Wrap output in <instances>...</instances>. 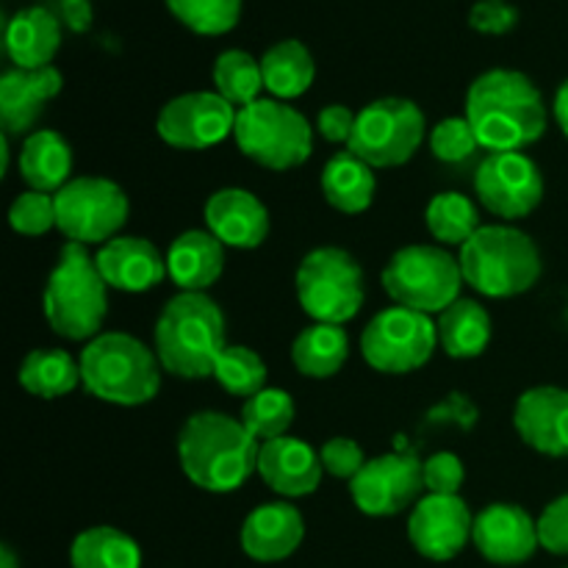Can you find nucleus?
I'll return each mask as SVG.
<instances>
[{"label":"nucleus","mask_w":568,"mask_h":568,"mask_svg":"<svg viewBox=\"0 0 568 568\" xmlns=\"http://www.w3.org/2000/svg\"><path fill=\"white\" fill-rule=\"evenodd\" d=\"M466 120L491 153L536 144L547 131V103L530 75L508 67L480 72L466 92Z\"/></svg>","instance_id":"nucleus-1"},{"label":"nucleus","mask_w":568,"mask_h":568,"mask_svg":"<svg viewBox=\"0 0 568 568\" xmlns=\"http://www.w3.org/2000/svg\"><path fill=\"white\" fill-rule=\"evenodd\" d=\"M261 442L242 419L222 410H197L178 430V460L200 491L231 494L258 471Z\"/></svg>","instance_id":"nucleus-2"},{"label":"nucleus","mask_w":568,"mask_h":568,"mask_svg":"<svg viewBox=\"0 0 568 568\" xmlns=\"http://www.w3.org/2000/svg\"><path fill=\"white\" fill-rule=\"evenodd\" d=\"M225 347V314L209 294L178 292L166 300L153 327V349L164 372L205 381Z\"/></svg>","instance_id":"nucleus-3"},{"label":"nucleus","mask_w":568,"mask_h":568,"mask_svg":"<svg viewBox=\"0 0 568 568\" xmlns=\"http://www.w3.org/2000/svg\"><path fill=\"white\" fill-rule=\"evenodd\" d=\"M42 311L50 331L67 342H92L109 314V283L89 247L67 242L50 270L42 294Z\"/></svg>","instance_id":"nucleus-4"},{"label":"nucleus","mask_w":568,"mask_h":568,"mask_svg":"<svg viewBox=\"0 0 568 568\" xmlns=\"http://www.w3.org/2000/svg\"><path fill=\"white\" fill-rule=\"evenodd\" d=\"M81 386L100 403L136 408L161 392V366L155 349L122 331H109L87 342L81 353Z\"/></svg>","instance_id":"nucleus-5"},{"label":"nucleus","mask_w":568,"mask_h":568,"mask_svg":"<svg viewBox=\"0 0 568 568\" xmlns=\"http://www.w3.org/2000/svg\"><path fill=\"white\" fill-rule=\"evenodd\" d=\"M466 286L491 300L530 292L544 272L541 250L514 225H483L458 253Z\"/></svg>","instance_id":"nucleus-6"},{"label":"nucleus","mask_w":568,"mask_h":568,"mask_svg":"<svg viewBox=\"0 0 568 568\" xmlns=\"http://www.w3.org/2000/svg\"><path fill=\"white\" fill-rule=\"evenodd\" d=\"M233 142L244 159L275 172L294 170L314 153L311 122L286 100L275 98H261L239 109Z\"/></svg>","instance_id":"nucleus-7"},{"label":"nucleus","mask_w":568,"mask_h":568,"mask_svg":"<svg viewBox=\"0 0 568 568\" xmlns=\"http://www.w3.org/2000/svg\"><path fill=\"white\" fill-rule=\"evenodd\" d=\"M394 305L438 316L460 297L466 286L460 264L442 244H408L388 258L381 275Z\"/></svg>","instance_id":"nucleus-8"},{"label":"nucleus","mask_w":568,"mask_h":568,"mask_svg":"<svg viewBox=\"0 0 568 568\" xmlns=\"http://www.w3.org/2000/svg\"><path fill=\"white\" fill-rule=\"evenodd\" d=\"M300 308L322 325H347L366 303V277L358 258L342 247H316L297 266Z\"/></svg>","instance_id":"nucleus-9"},{"label":"nucleus","mask_w":568,"mask_h":568,"mask_svg":"<svg viewBox=\"0 0 568 568\" xmlns=\"http://www.w3.org/2000/svg\"><path fill=\"white\" fill-rule=\"evenodd\" d=\"M425 136V111L414 100L381 98L358 111L347 150L375 170H392L408 164Z\"/></svg>","instance_id":"nucleus-10"},{"label":"nucleus","mask_w":568,"mask_h":568,"mask_svg":"<svg viewBox=\"0 0 568 568\" xmlns=\"http://www.w3.org/2000/svg\"><path fill=\"white\" fill-rule=\"evenodd\" d=\"M55 197V227L67 236V242L83 244V247H103L105 242L116 239L125 227L131 203L120 183L100 175L72 178Z\"/></svg>","instance_id":"nucleus-11"},{"label":"nucleus","mask_w":568,"mask_h":568,"mask_svg":"<svg viewBox=\"0 0 568 568\" xmlns=\"http://www.w3.org/2000/svg\"><path fill=\"white\" fill-rule=\"evenodd\" d=\"M436 347V320L403 305L383 308L361 333V355L383 375H408L422 369Z\"/></svg>","instance_id":"nucleus-12"},{"label":"nucleus","mask_w":568,"mask_h":568,"mask_svg":"<svg viewBox=\"0 0 568 568\" xmlns=\"http://www.w3.org/2000/svg\"><path fill=\"white\" fill-rule=\"evenodd\" d=\"M425 464L410 453H388L366 460L364 469L349 480L355 508L372 519H388L414 508L425 488Z\"/></svg>","instance_id":"nucleus-13"},{"label":"nucleus","mask_w":568,"mask_h":568,"mask_svg":"<svg viewBox=\"0 0 568 568\" xmlns=\"http://www.w3.org/2000/svg\"><path fill=\"white\" fill-rule=\"evenodd\" d=\"M475 192L499 220H525L541 205L544 175L521 150L488 153L475 172Z\"/></svg>","instance_id":"nucleus-14"},{"label":"nucleus","mask_w":568,"mask_h":568,"mask_svg":"<svg viewBox=\"0 0 568 568\" xmlns=\"http://www.w3.org/2000/svg\"><path fill=\"white\" fill-rule=\"evenodd\" d=\"M239 109L216 92H186L164 103L155 133L175 150H209L233 136Z\"/></svg>","instance_id":"nucleus-15"},{"label":"nucleus","mask_w":568,"mask_h":568,"mask_svg":"<svg viewBox=\"0 0 568 568\" xmlns=\"http://www.w3.org/2000/svg\"><path fill=\"white\" fill-rule=\"evenodd\" d=\"M475 516L469 505L460 497H444V494H427L410 508L408 538L416 552L427 560H453L464 552L471 541Z\"/></svg>","instance_id":"nucleus-16"},{"label":"nucleus","mask_w":568,"mask_h":568,"mask_svg":"<svg viewBox=\"0 0 568 568\" xmlns=\"http://www.w3.org/2000/svg\"><path fill=\"white\" fill-rule=\"evenodd\" d=\"M471 544L488 564L521 566L541 547L538 521L521 505L494 503L475 516Z\"/></svg>","instance_id":"nucleus-17"},{"label":"nucleus","mask_w":568,"mask_h":568,"mask_svg":"<svg viewBox=\"0 0 568 568\" xmlns=\"http://www.w3.org/2000/svg\"><path fill=\"white\" fill-rule=\"evenodd\" d=\"M521 442L547 458H568V392L558 386L527 388L514 408Z\"/></svg>","instance_id":"nucleus-18"},{"label":"nucleus","mask_w":568,"mask_h":568,"mask_svg":"<svg viewBox=\"0 0 568 568\" xmlns=\"http://www.w3.org/2000/svg\"><path fill=\"white\" fill-rule=\"evenodd\" d=\"M205 227L225 247L255 250L270 236V211L253 192L239 186L220 189L205 200Z\"/></svg>","instance_id":"nucleus-19"},{"label":"nucleus","mask_w":568,"mask_h":568,"mask_svg":"<svg viewBox=\"0 0 568 568\" xmlns=\"http://www.w3.org/2000/svg\"><path fill=\"white\" fill-rule=\"evenodd\" d=\"M98 270L109 288L142 294L159 286L166 275V255L144 236H116L94 253Z\"/></svg>","instance_id":"nucleus-20"},{"label":"nucleus","mask_w":568,"mask_h":568,"mask_svg":"<svg viewBox=\"0 0 568 568\" xmlns=\"http://www.w3.org/2000/svg\"><path fill=\"white\" fill-rule=\"evenodd\" d=\"M258 475L281 497L300 499L320 488L325 469H322L320 453L308 442L281 436L261 444Z\"/></svg>","instance_id":"nucleus-21"},{"label":"nucleus","mask_w":568,"mask_h":568,"mask_svg":"<svg viewBox=\"0 0 568 568\" xmlns=\"http://www.w3.org/2000/svg\"><path fill=\"white\" fill-rule=\"evenodd\" d=\"M61 72L53 64L42 70L11 67L0 78V125L9 136H31L42 109L61 92Z\"/></svg>","instance_id":"nucleus-22"},{"label":"nucleus","mask_w":568,"mask_h":568,"mask_svg":"<svg viewBox=\"0 0 568 568\" xmlns=\"http://www.w3.org/2000/svg\"><path fill=\"white\" fill-rule=\"evenodd\" d=\"M305 538L303 514L292 503H264L244 519L239 544L247 558L277 564L292 558Z\"/></svg>","instance_id":"nucleus-23"},{"label":"nucleus","mask_w":568,"mask_h":568,"mask_svg":"<svg viewBox=\"0 0 568 568\" xmlns=\"http://www.w3.org/2000/svg\"><path fill=\"white\" fill-rule=\"evenodd\" d=\"M225 272V244L209 231L194 227L172 239L166 250V275L178 292H209Z\"/></svg>","instance_id":"nucleus-24"},{"label":"nucleus","mask_w":568,"mask_h":568,"mask_svg":"<svg viewBox=\"0 0 568 568\" xmlns=\"http://www.w3.org/2000/svg\"><path fill=\"white\" fill-rule=\"evenodd\" d=\"M61 44V22L44 6L20 9L6 22V53L20 70L50 67Z\"/></svg>","instance_id":"nucleus-25"},{"label":"nucleus","mask_w":568,"mask_h":568,"mask_svg":"<svg viewBox=\"0 0 568 568\" xmlns=\"http://www.w3.org/2000/svg\"><path fill=\"white\" fill-rule=\"evenodd\" d=\"M17 166L33 192L55 194L72 181V148L59 131L42 128L22 139Z\"/></svg>","instance_id":"nucleus-26"},{"label":"nucleus","mask_w":568,"mask_h":568,"mask_svg":"<svg viewBox=\"0 0 568 568\" xmlns=\"http://www.w3.org/2000/svg\"><path fill=\"white\" fill-rule=\"evenodd\" d=\"M377 192L375 166L366 164L349 150L333 153L327 159L325 170H322V194L331 209L342 211V214H364L372 205Z\"/></svg>","instance_id":"nucleus-27"},{"label":"nucleus","mask_w":568,"mask_h":568,"mask_svg":"<svg viewBox=\"0 0 568 568\" xmlns=\"http://www.w3.org/2000/svg\"><path fill=\"white\" fill-rule=\"evenodd\" d=\"M436 331L438 347L449 358H477L486 353L488 342H491V316L477 300L458 297L436 316Z\"/></svg>","instance_id":"nucleus-28"},{"label":"nucleus","mask_w":568,"mask_h":568,"mask_svg":"<svg viewBox=\"0 0 568 568\" xmlns=\"http://www.w3.org/2000/svg\"><path fill=\"white\" fill-rule=\"evenodd\" d=\"M264 89L275 100H294L311 89L316 78V61L300 39H281L261 55Z\"/></svg>","instance_id":"nucleus-29"},{"label":"nucleus","mask_w":568,"mask_h":568,"mask_svg":"<svg viewBox=\"0 0 568 568\" xmlns=\"http://www.w3.org/2000/svg\"><path fill=\"white\" fill-rule=\"evenodd\" d=\"M349 336L342 325H322L314 322L297 333L292 342V361L297 372L311 381H327L338 375L347 364Z\"/></svg>","instance_id":"nucleus-30"},{"label":"nucleus","mask_w":568,"mask_h":568,"mask_svg":"<svg viewBox=\"0 0 568 568\" xmlns=\"http://www.w3.org/2000/svg\"><path fill=\"white\" fill-rule=\"evenodd\" d=\"M17 383L26 388L31 397L39 399H59L67 397L81 386V361L72 358L67 349H31L22 358Z\"/></svg>","instance_id":"nucleus-31"},{"label":"nucleus","mask_w":568,"mask_h":568,"mask_svg":"<svg viewBox=\"0 0 568 568\" xmlns=\"http://www.w3.org/2000/svg\"><path fill=\"white\" fill-rule=\"evenodd\" d=\"M72 568H142V549L116 527H89L70 547Z\"/></svg>","instance_id":"nucleus-32"},{"label":"nucleus","mask_w":568,"mask_h":568,"mask_svg":"<svg viewBox=\"0 0 568 568\" xmlns=\"http://www.w3.org/2000/svg\"><path fill=\"white\" fill-rule=\"evenodd\" d=\"M425 222L430 236L442 247H464L480 231V211L466 194L442 192L427 203Z\"/></svg>","instance_id":"nucleus-33"},{"label":"nucleus","mask_w":568,"mask_h":568,"mask_svg":"<svg viewBox=\"0 0 568 568\" xmlns=\"http://www.w3.org/2000/svg\"><path fill=\"white\" fill-rule=\"evenodd\" d=\"M214 92L222 94L233 109H244V105L261 100V92H264L261 59H253L247 50L239 48H231L216 55Z\"/></svg>","instance_id":"nucleus-34"},{"label":"nucleus","mask_w":568,"mask_h":568,"mask_svg":"<svg viewBox=\"0 0 568 568\" xmlns=\"http://www.w3.org/2000/svg\"><path fill=\"white\" fill-rule=\"evenodd\" d=\"M294 414H297V408H294L292 394L283 392V388L266 386L264 392L244 399L242 416H239V419H242L244 427L264 444L272 442V438L288 436V427L294 425Z\"/></svg>","instance_id":"nucleus-35"},{"label":"nucleus","mask_w":568,"mask_h":568,"mask_svg":"<svg viewBox=\"0 0 568 568\" xmlns=\"http://www.w3.org/2000/svg\"><path fill=\"white\" fill-rule=\"evenodd\" d=\"M266 364L255 349L239 347V344H227L220 353L214 364V381L225 388L233 397L250 399L253 394L266 388Z\"/></svg>","instance_id":"nucleus-36"},{"label":"nucleus","mask_w":568,"mask_h":568,"mask_svg":"<svg viewBox=\"0 0 568 568\" xmlns=\"http://www.w3.org/2000/svg\"><path fill=\"white\" fill-rule=\"evenodd\" d=\"M166 9L189 31L200 37H222L239 26L244 0H166Z\"/></svg>","instance_id":"nucleus-37"},{"label":"nucleus","mask_w":568,"mask_h":568,"mask_svg":"<svg viewBox=\"0 0 568 568\" xmlns=\"http://www.w3.org/2000/svg\"><path fill=\"white\" fill-rule=\"evenodd\" d=\"M480 148V139L466 116H447L430 131V150L444 164H464Z\"/></svg>","instance_id":"nucleus-38"},{"label":"nucleus","mask_w":568,"mask_h":568,"mask_svg":"<svg viewBox=\"0 0 568 568\" xmlns=\"http://www.w3.org/2000/svg\"><path fill=\"white\" fill-rule=\"evenodd\" d=\"M9 225L20 236H44L55 227V197L33 189L17 194L9 209Z\"/></svg>","instance_id":"nucleus-39"},{"label":"nucleus","mask_w":568,"mask_h":568,"mask_svg":"<svg viewBox=\"0 0 568 568\" xmlns=\"http://www.w3.org/2000/svg\"><path fill=\"white\" fill-rule=\"evenodd\" d=\"M320 458H322V469H325V475L336 477V480H347V483L366 466V455L364 449H361V444L344 436H336L331 438V442H325V447L320 449Z\"/></svg>","instance_id":"nucleus-40"},{"label":"nucleus","mask_w":568,"mask_h":568,"mask_svg":"<svg viewBox=\"0 0 568 568\" xmlns=\"http://www.w3.org/2000/svg\"><path fill=\"white\" fill-rule=\"evenodd\" d=\"M422 475H425V491L444 494V497H458L466 480L464 460L455 453H436L427 458Z\"/></svg>","instance_id":"nucleus-41"},{"label":"nucleus","mask_w":568,"mask_h":568,"mask_svg":"<svg viewBox=\"0 0 568 568\" xmlns=\"http://www.w3.org/2000/svg\"><path fill=\"white\" fill-rule=\"evenodd\" d=\"M536 521L541 547L558 558H568V494L552 499Z\"/></svg>","instance_id":"nucleus-42"},{"label":"nucleus","mask_w":568,"mask_h":568,"mask_svg":"<svg viewBox=\"0 0 568 568\" xmlns=\"http://www.w3.org/2000/svg\"><path fill=\"white\" fill-rule=\"evenodd\" d=\"M516 22H519V9L508 0H477L469 11V26L488 37H503L514 31Z\"/></svg>","instance_id":"nucleus-43"},{"label":"nucleus","mask_w":568,"mask_h":568,"mask_svg":"<svg viewBox=\"0 0 568 568\" xmlns=\"http://www.w3.org/2000/svg\"><path fill=\"white\" fill-rule=\"evenodd\" d=\"M355 120H358V114H355L349 105L331 103L320 111V116H316V131H320L322 139H327V142L349 144L355 131Z\"/></svg>","instance_id":"nucleus-44"},{"label":"nucleus","mask_w":568,"mask_h":568,"mask_svg":"<svg viewBox=\"0 0 568 568\" xmlns=\"http://www.w3.org/2000/svg\"><path fill=\"white\" fill-rule=\"evenodd\" d=\"M430 422H447V425H458V427H471L477 422V408L464 397V394H449L444 403H438L436 408L430 410L427 416Z\"/></svg>","instance_id":"nucleus-45"},{"label":"nucleus","mask_w":568,"mask_h":568,"mask_svg":"<svg viewBox=\"0 0 568 568\" xmlns=\"http://www.w3.org/2000/svg\"><path fill=\"white\" fill-rule=\"evenodd\" d=\"M64 11H67V22H70L75 31H83L92 20V9H89L87 0H64Z\"/></svg>","instance_id":"nucleus-46"},{"label":"nucleus","mask_w":568,"mask_h":568,"mask_svg":"<svg viewBox=\"0 0 568 568\" xmlns=\"http://www.w3.org/2000/svg\"><path fill=\"white\" fill-rule=\"evenodd\" d=\"M555 122H558V128L564 131V136L568 139V81H564L558 87V92H555Z\"/></svg>","instance_id":"nucleus-47"},{"label":"nucleus","mask_w":568,"mask_h":568,"mask_svg":"<svg viewBox=\"0 0 568 568\" xmlns=\"http://www.w3.org/2000/svg\"><path fill=\"white\" fill-rule=\"evenodd\" d=\"M0 568H17L14 549L6 547V544H3V549H0Z\"/></svg>","instance_id":"nucleus-48"},{"label":"nucleus","mask_w":568,"mask_h":568,"mask_svg":"<svg viewBox=\"0 0 568 568\" xmlns=\"http://www.w3.org/2000/svg\"><path fill=\"white\" fill-rule=\"evenodd\" d=\"M566 568H568V566H566Z\"/></svg>","instance_id":"nucleus-49"}]
</instances>
